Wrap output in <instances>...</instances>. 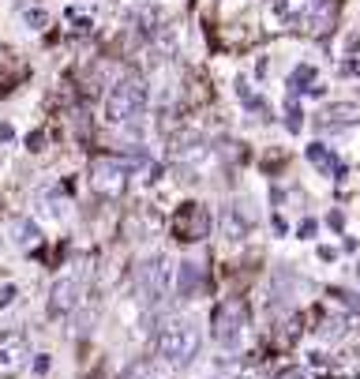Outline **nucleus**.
Instances as JSON below:
<instances>
[{
    "mask_svg": "<svg viewBox=\"0 0 360 379\" xmlns=\"http://www.w3.org/2000/svg\"><path fill=\"white\" fill-rule=\"evenodd\" d=\"M199 345H203V334H199L195 319H165L154 334V353L162 365H188V360L199 357Z\"/></svg>",
    "mask_w": 360,
    "mask_h": 379,
    "instance_id": "obj_1",
    "label": "nucleus"
},
{
    "mask_svg": "<svg viewBox=\"0 0 360 379\" xmlns=\"http://www.w3.org/2000/svg\"><path fill=\"white\" fill-rule=\"evenodd\" d=\"M0 218H4V199H0Z\"/></svg>",
    "mask_w": 360,
    "mask_h": 379,
    "instance_id": "obj_22",
    "label": "nucleus"
},
{
    "mask_svg": "<svg viewBox=\"0 0 360 379\" xmlns=\"http://www.w3.org/2000/svg\"><path fill=\"white\" fill-rule=\"evenodd\" d=\"M38 218H49V222H60L68 214V199H64L60 188H49V192H38Z\"/></svg>",
    "mask_w": 360,
    "mask_h": 379,
    "instance_id": "obj_10",
    "label": "nucleus"
},
{
    "mask_svg": "<svg viewBox=\"0 0 360 379\" xmlns=\"http://www.w3.org/2000/svg\"><path fill=\"white\" fill-rule=\"evenodd\" d=\"M49 368H53V357H49V353L34 357V372H38V376H49Z\"/></svg>",
    "mask_w": 360,
    "mask_h": 379,
    "instance_id": "obj_16",
    "label": "nucleus"
},
{
    "mask_svg": "<svg viewBox=\"0 0 360 379\" xmlns=\"http://www.w3.org/2000/svg\"><path fill=\"white\" fill-rule=\"evenodd\" d=\"M203 267H199L195 260H184L177 267V282H173V293L180 297V301H191L195 293H203Z\"/></svg>",
    "mask_w": 360,
    "mask_h": 379,
    "instance_id": "obj_9",
    "label": "nucleus"
},
{
    "mask_svg": "<svg viewBox=\"0 0 360 379\" xmlns=\"http://www.w3.org/2000/svg\"><path fill=\"white\" fill-rule=\"evenodd\" d=\"M15 297H19V289H15V286H4V289H0V308H8Z\"/></svg>",
    "mask_w": 360,
    "mask_h": 379,
    "instance_id": "obj_17",
    "label": "nucleus"
},
{
    "mask_svg": "<svg viewBox=\"0 0 360 379\" xmlns=\"http://www.w3.org/2000/svg\"><path fill=\"white\" fill-rule=\"evenodd\" d=\"M0 139H15V132H12L8 124H0Z\"/></svg>",
    "mask_w": 360,
    "mask_h": 379,
    "instance_id": "obj_21",
    "label": "nucleus"
},
{
    "mask_svg": "<svg viewBox=\"0 0 360 379\" xmlns=\"http://www.w3.org/2000/svg\"><path fill=\"white\" fill-rule=\"evenodd\" d=\"M274 379H311V376L304 372V368H285V372H278Z\"/></svg>",
    "mask_w": 360,
    "mask_h": 379,
    "instance_id": "obj_18",
    "label": "nucleus"
},
{
    "mask_svg": "<svg viewBox=\"0 0 360 379\" xmlns=\"http://www.w3.org/2000/svg\"><path fill=\"white\" fill-rule=\"evenodd\" d=\"M27 143H30V150H42V132H34Z\"/></svg>",
    "mask_w": 360,
    "mask_h": 379,
    "instance_id": "obj_19",
    "label": "nucleus"
},
{
    "mask_svg": "<svg viewBox=\"0 0 360 379\" xmlns=\"http://www.w3.org/2000/svg\"><path fill=\"white\" fill-rule=\"evenodd\" d=\"M150 106V87L139 76H124L109 87L106 102H101V117L106 124H135Z\"/></svg>",
    "mask_w": 360,
    "mask_h": 379,
    "instance_id": "obj_2",
    "label": "nucleus"
},
{
    "mask_svg": "<svg viewBox=\"0 0 360 379\" xmlns=\"http://www.w3.org/2000/svg\"><path fill=\"white\" fill-rule=\"evenodd\" d=\"M353 120H360V109L357 106H331L323 113V120L319 124L323 128H338V124H353Z\"/></svg>",
    "mask_w": 360,
    "mask_h": 379,
    "instance_id": "obj_13",
    "label": "nucleus"
},
{
    "mask_svg": "<svg viewBox=\"0 0 360 379\" xmlns=\"http://www.w3.org/2000/svg\"><path fill=\"white\" fill-rule=\"evenodd\" d=\"M169 233L180 244H199V240H206L211 237V211H206V203H195V199L180 203L169 218Z\"/></svg>",
    "mask_w": 360,
    "mask_h": 379,
    "instance_id": "obj_5",
    "label": "nucleus"
},
{
    "mask_svg": "<svg viewBox=\"0 0 360 379\" xmlns=\"http://www.w3.org/2000/svg\"><path fill=\"white\" fill-rule=\"evenodd\" d=\"M308 162H311V165H319V169H323L326 176H331V173H341L338 158H334L331 150L323 147V143H311V147H308Z\"/></svg>",
    "mask_w": 360,
    "mask_h": 379,
    "instance_id": "obj_12",
    "label": "nucleus"
},
{
    "mask_svg": "<svg viewBox=\"0 0 360 379\" xmlns=\"http://www.w3.org/2000/svg\"><path fill=\"white\" fill-rule=\"evenodd\" d=\"M150 372H154V365H150V360H139V365H132L124 372V379H150Z\"/></svg>",
    "mask_w": 360,
    "mask_h": 379,
    "instance_id": "obj_15",
    "label": "nucleus"
},
{
    "mask_svg": "<svg viewBox=\"0 0 360 379\" xmlns=\"http://www.w3.org/2000/svg\"><path fill=\"white\" fill-rule=\"evenodd\" d=\"M30 360V342L19 330H4L0 334V379H15Z\"/></svg>",
    "mask_w": 360,
    "mask_h": 379,
    "instance_id": "obj_7",
    "label": "nucleus"
},
{
    "mask_svg": "<svg viewBox=\"0 0 360 379\" xmlns=\"http://www.w3.org/2000/svg\"><path fill=\"white\" fill-rule=\"evenodd\" d=\"M211 334L221 349H237L248 334V304L240 297H226L211 316Z\"/></svg>",
    "mask_w": 360,
    "mask_h": 379,
    "instance_id": "obj_3",
    "label": "nucleus"
},
{
    "mask_svg": "<svg viewBox=\"0 0 360 379\" xmlns=\"http://www.w3.org/2000/svg\"><path fill=\"white\" fill-rule=\"evenodd\" d=\"M79 297H83V286H79L75 278H57V282L49 286L45 312H49L53 319H64V316H71V312L79 308Z\"/></svg>",
    "mask_w": 360,
    "mask_h": 379,
    "instance_id": "obj_8",
    "label": "nucleus"
},
{
    "mask_svg": "<svg viewBox=\"0 0 360 379\" xmlns=\"http://www.w3.org/2000/svg\"><path fill=\"white\" fill-rule=\"evenodd\" d=\"M12 237H15V244L23 248V252H38V244H42V229H38L30 218H15V225H12Z\"/></svg>",
    "mask_w": 360,
    "mask_h": 379,
    "instance_id": "obj_11",
    "label": "nucleus"
},
{
    "mask_svg": "<svg viewBox=\"0 0 360 379\" xmlns=\"http://www.w3.org/2000/svg\"><path fill=\"white\" fill-rule=\"evenodd\" d=\"M128 165L113 154H101L91 162V188L98 192L101 199H120L128 192Z\"/></svg>",
    "mask_w": 360,
    "mask_h": 379,
    "instance_id": "obj_6",
    "label": "nucleus"
},
{
    "mask_svg": "<svg viewBox=\"0 0 360 379\" xmlns=\"http://www.w3.org/2000/svg\"><path fill=\"white\" fill-rule=\"evenodd\" d=\"M135 293L143 304H162L173 293V263L165 255H150L135 271Z\"/></svg>",
    "mask_w": 360,
    "mask_h": 379,
    "instance_id": "obj_4",
    "label": "nucleus"
},
{
    "mask_svg": "<svg viewBox=\"0 0 360 379\" xmlns=\"http://www.w3.org/2000/svg\"><path fill=\"white\" fill-rule=\"evenodd\" d=\"M311 233H315V222H311V218H308V222L300 225V237H311Z\"/></svg>",
    "mask_w": 360,
    "mask_h": 379,
    "instance_id": "obj_20",
    "label": "nucleus"
},
{
    "mask_svg": "<svg viewBox=\"0 0 360 379\" xmlns=\"http://www.w3.org/2000/svg\"><path fill=\"white\" fill-rule=\"evenodd\" d=\"M23 19H27L30 27H34V30H42L45 23H49V15H45L42 8H27V12H23Z\"/></svg>",
    "mask_w": 360,
    "mask_h": 379,
    "instance_id": "obj_14",
    "label": "nucleus"
}]
</instances>
